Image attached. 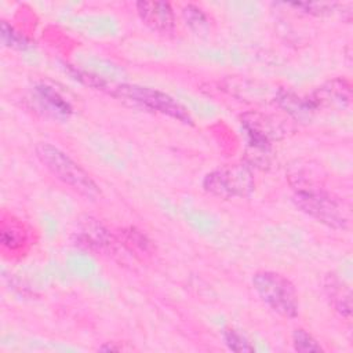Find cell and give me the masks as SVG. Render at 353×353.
I'll use <instances>...</instances> for the list:
<instances>
[{
    "mask_svg": "<svg viewBox=\"0 0 353 353\" xmlns=\"http://www.w3.org/2000/svg\"><path fill=\"white\" fill-rule=\"evenodd\" d=\"M29 229L23 221L15 215L3 212L0 221V244L3 251L19 254L29 245Z\"/></svg>",
    "mask_w": 353,
    "mask_h": 353,
    "instance_id": "9",
    "label": "cell"
},
{
    "mask_svg": "<svg viewBox=\"0 0 353 353\" xmlns=\"http://www.w3.org/2000/svg\"><path fill=\"white\" fill-rule=\"evenodd\" d=\"M1 41L7 47L25 50L30 46V41L28 37L19 32H17L11 25H8L6 21L1 22Z\"/></svg>",
    "mask_w": 353,
    "mask_h": 353,
    "instance_id": "15",
    "label": "cell"
},
{
    "mask_svg": "<svg viewBox=\"0 0 353 353\" xmlns=\"http://www.w3.org/2000/svg\"><path fill=\"white\" fill-rule=\"evenodd\" d=\"M36 94L39 101L46 105L47 110L52 113L57 117H69L72 113V106L69 102L52 87H48L46 84L36 87Z\"/></svg>",
    "mask_w": 353,
    "mask_h": 353,
    "instance_id": "12",
    "label": "cell"
},
{
    "mask_svg": "<svg viewBox=\"0 0 353 353\" xmlns=\"http://www.w3.org/2000/svg\"><path fill=\"white\" fill-rule=\"evenodd\" d=\"M255 188L254 174L244 163L221 165L203 179V189L219 199L247 197Z\"/></svg>",
    "mask_w": 353,
    "mask_h": 353,
    "instance_id": "5",
    "label": "cell"
},
{
    "mask_svg": "<svg viewBox=\"0 0 353 353\" xmlns=\"http://www.w3.org/2000/svg\"><path fill=\"white\" fill-rule=\"evenodd\" d=\"M324 291L334 310L349 320L352 317V292L350 287L336 274H328L324 279Z\"/></svg>",
    "mask_w": 353,
    "mask_h": 353,
    "instance_id": "11",
    "label": "cell"
},
{
    "mask_svg": "<svg viewBox=\"0 0 353 353\" xmlns=\"http://www.w3.org/2000/svg\"><path fill=\"white\" fill-rule=\"evenodd\" d=\"M182 17L186 25L194 30L196 33H201L208 28V17L207 14L194 4H188L182 10Z\"/></svg>",
    "mask_w": 353,
    "mask_h": 353,
    "instance_id": "13",
    "label": "cell"
},
{
    "mask_svg": "<svg viewBox=\"0 0 353 353\" xmlns=\"http://www.w3.org/2000/svg\"><path fill=\"white\" fill-rule=\"evenodd\" d=\"M314 109L317 108H338L343 109L350 105L352 85L343 77H335L317 87L307 97Z\"/></svg>",
    "mask_w": 353,
    "mask_h": 353,
    "instance_id": "8",
    "label": "cell"
},
{
    "mask_svg": "<svg viewBox=\"0 0 353 353\" xmlns=\"http://www.w3.org/2000/svg\"><path fill=\"white\" fill-rule=\"evenodd\" d=\"M292 200L302 212L328 228L343 230L349 225V215L343 204L320 186L295 189Z\"/></svg>",
    "mask_w": 353,
    "mask_h": 353,
    "instance_id": "3",
    "label": "cell"
},
{
    "mask_svg": "<svg viewBox=\"0 0 353 353\" xmlns=\"http://www.w3.org/2000/svg\"><path fill=\"white\" fill-rule=\"evenodd\" d=\"M292 7L301 8L303 12L313 14V15H323L332 12L335 8V3H292Z\"/></svg>",
    "mask_w": 353,
    "mask_h": 353,
    "instance_id": "17",
    "label": "cell"
},
{
    "mask_svg": "<svg viewBox=\"0 0 353 353\" xmlns=\"http://www.w3.org/2000/svg\"><path fill=\"white\" fill-rule=\"evenodd\" d=\"M34 152L39 161L65 186L88 200H97L101 197L98 183L68 153L48 142L37 143Z\"/></svg>",
    "mask_w": 353,
    "mask_h": 353,
    "instance_id": "2",
    "label": "cell"
},
{
    "mask_svg": "<svg viewBox=\"0 0 353 353\" xmlns=\"http://www.w3.org/2000/svg\"><path fill=\"white\" fill-rule=\"evenodd\" d=\"M292 346L296 352L309 353V352H323L321 345L303 328H296L292 334Z\"/></svg>",
    "mask_w": 353,
    "mask_h": 353,
    "instance_id": "14",
    "label": "cell"
},
{
    "mask_svg": "<svg viewBox=\"0 0 353 353\" xmlns=\"http://www.w3.org/2000/svg\"><path fill=\"white\" fill-rule=\"evenodd\" d=\"M77 79L83 80L85 84L91 87H97L98 90L106 91L108 94L116 98L134 102L145 109L161 113L183 124H193V119L188 112V109L182 103H179L176 99H174L171 95L160 90L138 85V84H127V83L109 84L90 73H77Z\"/></svg>",
    "mask_w": 353,
    "mask_h": 353,
    "instance_id": "1",
    "label": "cell"
},
{
    "mask_svg": "<svg viewBox=\"0 0 353 353\" xmlns=\"http://www.w3.org/2000/svg\"><path fill=\"white\" fill-rule=\"evenodd\" d=\"M139 19L153 32L168 34L175 30V12L167 1H138L135 4Z\"/></svg>",
    "mask_w": 353,
    "mask_h": 353,
    "instance_id": "7",
    "label": "cell"
},
{
    "mask_svg": "<svg viewBox=\"0 0 353 353\" xmlns=\"http://www.w3.org/2000/svg\"><path fill=\"white\" fill-rule=\"evenodd\" d=\"M223 339L225 343L230 350L234 352H254V346L247 341L244 335H241L239 331L228 328L223 331Z\"/></svg>",
    "mask_w": 353,
    "mask_h": 353,
    "instance_id": "16",
    "label": "cell"
},
{
    "mask_svg": "<svg viewBox=\"0 0 353 353\" xmlns=\"http://www.w3.org/2000/svg\"><path fill=\"white\" fill-rule=\"evenodd\" d=\"M252 287L258 296L277 314L292 319L298 314L299 299L295 285L288 277L273 270H261L252 276Z\"/></svg>",
    "mask_w": 353,
    "mask_h": 353,
    "instance_id": "4",
    "label": "cell"
},
{
    "mask_svg": "<svg viewBox=\"0 0 353 353\" xmlns=\"http://www.w3.org/2000/svg\"><path fill=\"white\" fill-rule=\"evenodd\" d=\"M74 239L79 245L98 254H114L121 248L116 234L110 233L98 219L92 216L79 219Z\"/></svg>",
    "mask_w": 353,
    "mask_h": 353,
    "instance_id": "6",
    "label": "cell"
},
{
    "mask_svg": "<svg viewBox=\"0 0 353 353\" xmlns=\"http://www.w3.org/2000/svg\"><path fill=\"white\" fill-rule=\"evenodd\" d=\"M114 234L120 247L135 258L145 259L154 252L153 241L135 226L121 228Z\"/></svg>",
    "mask_w": 353,
    "mask_h": 353,
    "instance_id": "10",
    "label": "cell"
}]
</instances>
